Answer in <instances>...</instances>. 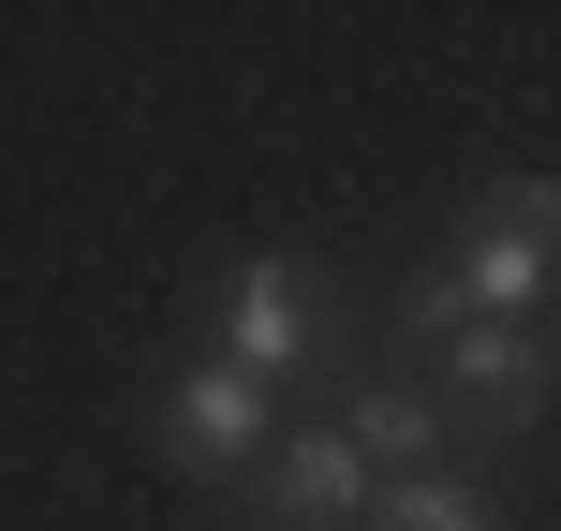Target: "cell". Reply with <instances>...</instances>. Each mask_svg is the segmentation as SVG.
Here are the masks:
<instances>
[{
	"label": "cell",
	"mask_w": 561,
	"mask_h": 531,
	"mask_svg": "<svg viewBox=\"0 0 561 531\" xmlns=\"http://www.w3.org/2000/svg\"><path fill=\"white\" fill-rule=\"evenodd\" d=\"M547 236H561L547 177H517V193H488V222H458V252L428 280H444L473 325H547Z\"/></svg>",
	"instance_id": "1"
},
{
	"label": "cell",
	"mask_w": 561,
	"mask_h": 531,
	"mask_svg": "<svg viewBox=\"0 0 561 531\" xmlns=\"http://www.w3.org/2000/svg\"><path fill=\"white\" fill-rule=\"evenodd\" d=\"M428 355H444L428 414H488V428H533L547 414V325H473V310H458Z\"/></svg>",
	"instance_id": "2"
},
{
	"label": "cell",
	"mask_w": 561,
	"mask_h": 531,
	"mask_svg": "<svg viewBox=\"0 0 561 531\" xmlns=\"http://www.w3.org/2000/svg\"><path fill=\"white\" fill-rule=\"evenodd\" d=\"M222 369H252V384H280V369H310V280L296 252H252L222 296Z\"/></svg>",
	"instance_id": "3"
},
{
	"label": "cell",
	"mask_w": 561,
	"mask_h": 531,
	"mask_svg": "<svg viewBox=\"0 0 561 531\" xmlns=\"http://www.w3.org/2000/svg\"><path fill=\"white\" fill-rule=\"evenodd\" d=\"M252 443H266V384L252 369H222V355L178 369V399H163V458L178 473H222V458H252Z\"/></svg>",
	"instance_id": "4"
},
{
	"label": "cell",
	"mask_w": 561,
	"mask_h": 531,
	"mask_svg": "<svg viewBox=\"0 0 561 531\" xmlns=\"http://www.w3.org/2000/svg\"><path fill=\"white\" fill-rule=\"evenodd\" d=\"M355 517H369V458L340 428H296L266 458V531H355Z\"/></svg>",
	"instance_id": "5"
},
{
	"label": "cell",
	"mask_w": 561,
	"mask_h": 531,
	"mask_svg": "<svg viewBox=\"0 0 561 531\" xmlns=\"http://www.w3.org/2000/svg\"><path fill=\"white\" fill-rule=\"evenodd\" d=\"M340 443L369 458V487L428 473V443H444V414H428V384H355V414H340Z\"/></svg>",
	"instance_id": "6"
},
{
	"label": "cell",
	"mask_w": 561,
	"mask_h": 531,
	"mask_svg": "<svg viewBox=\"0 0 561 531\" xmlns=\"http://www.w3.org/2000/svg\"><path fill=\"white\" fill-rule=\"evenodd\" d=\"M355 531H488V517H473V487H458V473H399V487H369Z\"/></svg>",
	"instance_id": "7"
}]
</instances>
